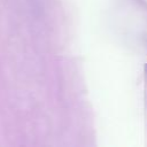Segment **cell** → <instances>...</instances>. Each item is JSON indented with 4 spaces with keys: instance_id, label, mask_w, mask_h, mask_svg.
Returning <instances> with one entry per match:
<instances>
[{
    "instance_id": "1",
    "label": "cell",
    "mask_w": 147,
    "mask_h": 147,
    "mask_svg": "<svg viewBox=\"0 0 147 147\" xmlns=\"http://www.w3.org/2000/svg\"><path fill=\"white\" fill-rule=\"evenodd\" d=\"M146 72H147V65H146Z\"/></svg>"
}]
</instances>
